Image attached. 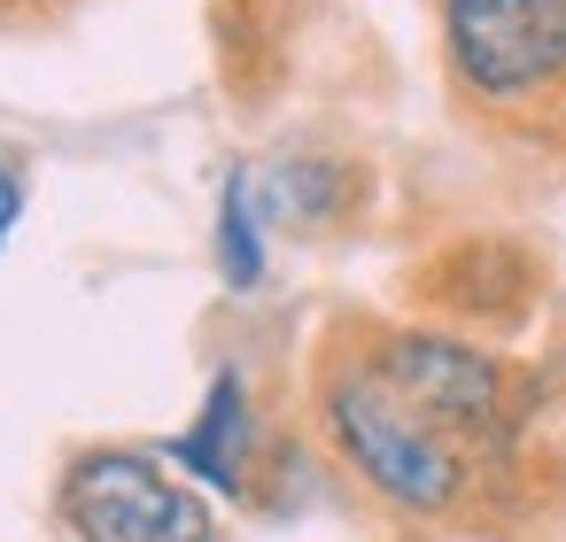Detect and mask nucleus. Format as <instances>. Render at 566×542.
<instances>
[{
  "mask_svg": "<svg viewBox=\"0 0 566 542\" xmlns=\"http://www.w3.org/2000/svg\"><path fill=\"white\" fill-rule=\"evenodd\" d=\"M24 194H32V187H24V171H17V163H0V248H9V241H17V225H24Z\"/></svg>",
  "mask_w": 566,
  "mask_h": 542,
  "instance_id": "8",
  "label": "nucleus"
},
{
  "mask_svg": "<svg viewBox=\"0 0 566 542\" xmlns=\"http://www.w3.org/2000/svg\"><path fill=\"white\" fill-rule=\"evenodd\" d=\"M318 434L349 465V480L396 519H458L481 488V457L458 449L434 418H419L365 349L326 357L318 372Z\"/></svg>",
  "mask_w": 566,
  "mask_h": 542,
  "instance_id": "1",
  "label": "nucleus"
},
{
  "mask_svg": "<svg viewBox=\"0 0 566 542\" xmlns=\"http://www.w3.org/2000/svg\"><path fill=\"white\" fill-rule=\"evenodd\" d=\"M164 457H171L202 496H226V503H249V496H256L264 426H256V395H249V372H241V364L210 372L202 411L164 442Z\"/></svg>",
  "mask_w": 566,
  "mask_h": 542,
  "instance_id": "5",
  "label": "nucleus"
},
{
  "mask_svg": "<svg viewBox=\"0 0 566 542\" xmlns=\"http://www.w3.org/2000/svg\"><path fill=\"white\" fill-rule=\"evenodd\" d=\"M256 202L272 225H295V233H326L357 210V171L342 156H280L264 179H256Z\"/></svg>",
  "mask_w": 566,
  "mask_h": 542,
  "instance_id": "6",
  "label": "nucleus"
},
{
  "mask_svg": "<svg viewBox=\"0 0 566 542\" xmlns=\"http://www.w3.org/2000/svg\"><path fill=\"white\" fill-rule=\"evenodd\" d=\"M365 357L388 372V387L434 418L458 449H473L481 465L512 449L520 434V380L465 333H442V326H388L365 341Z\"/></svg>",
  "mask_w": 566,
  "mask_h": 542,
  "instance_id": "4",
  "label": "nucleus"
},
{
  "mask_svg": "<svg viewBox=\"0 0 566 542\" xmlns=\"http://www.w3.org/2000/svg\"><path fill=\"white\" fill-rule=\"evenodd\" d=\"M55 519L71 542H218L210 496L140 442H94L55 480Z\"/></svg>",
  "mask_w": 566,
  "mask_h": 542,
  "instance_id": "3",
  "label": "nucleus"
},
{
  "mask_svg": "<svg viewBox=\"0 0 566 542\" xmlns=\"http://www.w3.org/2000/svg\"><path fill=\"white\" fill-rule=\"evenodd\" d=\"M264 202H256V171H226V187H218V225H210V248H218V279L233 287V295H256L264 287V272H272V248H264Z\"/></svg>",
  "mask_w": 566,
  "mask_h": 542,
  "instance_id": "7",
  "label": "nucleus"
},
{
  "mask_svg": "<svg viewBox=\"0 0 566 542\" xmlns=\"http://www.w3.org/2000/svg\"><path fill=\"white\" fill-rule=\"evenodd\" d=\"M442 71L481 117L566 109V0H434Z\"/></svg>",
  "mask_w": 566,
  "mask_h": 542,
  "instance_id": "2",
  "label": "nucleus"
}]
</instances>
